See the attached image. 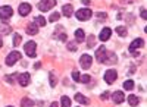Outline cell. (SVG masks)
<instances>
[{
	"instance_id": "cell-32",
	"label": "cell",
	"mask_w": 147,
	"mask_h": 107,
	"mask_svg": "<svg viewBox=\"0 0 147 107\" xmlns=\"http://www.w3.org/2000/svg\"><path fill=\"white\" fill-rule=\"evenodd\" d=\"M97 18L103 21V19H106V18H107V15H106V13H102V12H99V13H97Z\"/></svg>"
},
{
	"instance_id": "cell-18",
	"label": "cell",
	"mask_w": 147,
	"mask_h": 107,
	"mask_svg": "<svg viewBox=\"0 0 147 107\" xmlns=\"http://www.w3.org/2000/svg\"><path fill=\"white\" fill-rule=\"evenodd\" d=\"M32 106H34V101L27 98V97L21 100V107H32Z\"/></svg>"
},
{
	"instance_id": "cell-4",
	"label": "cell",
	"mask_w": 147,
	"mask_h": 107,
	"mask_svg": "<svg viewBox=\"0 0 147 107\" xmlns=\"http://www.w3.org/2000/svg\"><path fill=\"white\" fill-rule=\"evenodd\" d=\"M75 15H77V18H78L80 21H87V19H90V18H91L93 12H91V9L84 7V9H80Z\"/></svg>"
},
{
	"instance_id": "cell-16",
	"label": "cell",
	"mask_w": 147,
	"mask_h": 107,
	"mask_svg": "<svg viewBox=\"0 0 147 107\" xmlns=\"http://www.w3.org/2000/svg\"><path fill=\"white\" fill-rule=\"evenodd\" d=\"M27 32H28L30 35H35L37 32H38V29H37V25H35V23H28Z\"/></svg>"
},
{
	"instance_id": "cell-2",
	"label": "cell",
	"mask_w": 147,
	"mask_h": 107,
	"mask_svg": "<svg viewBox=\"0 0 147 107\" xmlns=\"http://www.w3.org/2000/svg\"><path fill=\"white\" fill-rule=\"evenodd\" d=\"M55 6H56V0H41V2L37 5V7H38L41 12H47Z\"/></svg>"
},
{
	"instance_id": "cell-8",
	"label": "cell",
	"mask_w": 147,
	"mask_h": 107,
	"mask_svg": "<svg viewBox=\"0 0 147 107\" xmlns=\"http://www.w3.org/2000/svg\"><path fill=\"white\" fill-rule=\"evenodd\" d=\"M21 59V53H18V51H12L7 57H6V65L7 66H12V65H15L18 60Z\"/></svg>"
},
{
	"instance_id": "cell-7",
	"label": "cell",
	"mask_w": 147,
	"mask_h": 107,
	"mask_svg": "<svg viewBox=\"0 0 147 107\" xmlns=\"http://www.w3.org/2000/svg\"><path fill=\"white\" fill-rule=\"evenodd\" d=\"M116 76H118V74H116V70L115 69H109V70H106L105 72V81H106V84H113V82L116 81Z\"/></svg>"
},
{
	"instance_id": "cell-6",
	"label": "cell",
	"mask_w": 147,
	"mask_h": 107,
	"mask_svg": "<svg viewBox=\"0 0 147 107\" xmlns=\"http://www.w3.org/2000/svg\"><path fill=\"white\" fill-rule=\"evenodd\" d=\"M106 57H107V51L105 49V45H100L99 49H97V51H96L97 62H99V63H105L106 62Z\"/></svg>"
},
{
	"instance_id": "cell-35",
	"label": "cell",
	"mask_w": 147,
	"mask_h": 107,
	"mask_svg": "<svg viewBox=\"0 0 147 107\" xmlns=\"http://www.w3.org/2000/svg\"><path fill=\"white\" fill-rule=\"evenodd\" d=\"M82 3L84 5H90V0H82Z\"/></svg>"
},
{
	"instance_id": "cell-24",
	"label": "cell",
	"mask_w": 147,
	"mask_h": 107,
	"mask_svg": "<svg viewBox=\"0 0 147 107\" xmlns=\"http://www.w3.org/2000/svg\"><path fill=\"white\" fill-rule=\"evenodd\" d=\"M62 107H71V98L63 96L62 97Z\"/></svg>"
},
{
	"instance_id": "cell-31",
	"label": "cell",
	"mask_w": 147,
	"mask_h": 107,
	"mask_svg": "<svg viewBox=\"0 0 147 107\" xmlns=\"http://www.w3.org/2000/svg\"><path fill=\"white\" fill-rule=\"evenodd\" d=\"M50 85H52V87H55V85H56V78H55V75H53V74H50Z\"/></svg>"
},
{
	"instance_id": "cell-38",
	"label": "cell",
	"mask_w": 147,
	"mask_h": 107,
	"mask_svg": "<svg viewBox=\"0 0 147 107\" xmlns=\"http://www.w3.org/2000/svg\"><path fill=\"white\" fill-rule=\"evenodd\" d=\"M7 107H12V106H7Z\"/></svg>"
},
{
	"instance_id": "cell-23",
	"label": "cell",
	"mask_w": 147,
	"mask_h": 107,
	"mask_svg": "<svg viewBox=\"0 0 147 107\" xmlns=\"http://www.w3.org/2000/svg\"><path fill=\"white\" fill-rule=\"evenodd\" d=\"M124 88H125V90H128V91H129V90H132V88H134V81H131V79L125 81V82H124Z\"/></svg>"
},
{
	"instance_id": "cell-9",
	"label": "cell",
	"mask_w": 147,
	"mask_h": 107,
	"mask_svg": "<svg viewBox=\"0 0 147 107\" xmlns=\"http://www.w3.org/2000/svg\"><path fill=\"white\" fill-rule=\"evenodd\" d=\"M143 45H144V40H143V38H137V40H134V41L129 44L128 50H129L131 53H134L137 49H140V47H143Z\"/></svg>"
},
{
	"instance_id": "cell-5",
	"label": "cell",
	"mask_w": 147,
	"mask_h": 107,
	"mask_svg": "<svg viewBox=\"0 0 147 107\" xmlns=\"http://www.w3.org/2000/svg\"><path fill=\"white\" fill-rule=\"evenodd\" d=\"M80 65H81L82 69H90L91 65H93L91 56H90V54H82V56L80 57Z\"/></svg>"
},
{
	"instance_id": "cell-3",
	"label": "cell",
	"mask_w": 147,
	"mask_h": 107,
	"mask_svg": "<svg viewBox=\"0 0 147 107\" xmlns=\"http://www.w3.org/2000/svg\"><path fill=\"white\" fill-rule=\"evenodd\" d=\"M24 50H25L28 57H35V50H37V44L34 41H28L24 45Z\"/></svg>"
},
{
	"instance_id": "cell-17",
	"label": "cell",
	"mask_w": 147,
	"mask_h": 107,
	"mask_svg": "<svg viewBox=\"0 0 147 107\" xmlns=\"http://www.w3.org/2000/svg\"><path fill=\"white\" fill-rule=\"evenodd\" d=\"M84 38H85V34H84V31H82V29H77V31H75V40H77L78 43H81Z\"/></svg>"
},
{
	"instance_id": "cell-14",
	"label": "cell",
	"mask_w": 147,
	"mask_h": 107,
	"mask_svg": "<svg viewBox=\"0 0 147 107\" xmlns=\"http://www.w3.org/2000/svg\"><path fill=\"white\" fill-rule=\"evenodd\" d=\"M62 13H63L66 18H71V16L74 15V7H72V5H65V6L62 7Z\"/></svg>"
},
{
	"instance_id": "cell-13",
	"label": "cell",
	"mask_w": 147,
	"mask_h": 107,
	"mask_svg": "<svg viewBox=\"0 0 147 107\" xmlns=\"http://www.w3.org/2000/svg\"><path fill=\"white\" fill-rule=\"evenodd\" d=\"M31 12V5L30 3H21L19 6V15L21 16H27Z\"/></svg>"
},
{
	"instance_id": "cell-11",
	"label": "cell",
	"mask_w": 147,
	"mask_h": 107,
	"mask_svg": "<svg viewBox=\"0 0 147 107\" xmlns=\"http://www.w3.org/2000/svg\"><path fill=\"white\" fill-rule=\"evenodd\" d=\"M30 81H31V76H30L28 72L19 75V79H18V82H19V85H21V87H27V85L30 84Z\"/></svg>"
},
{
	"instance_id": "cell-19",
	"label": "cell",
	"mask_w": 147,
	"mask_h": 107,
	"mask_svg": "<svg viewBox=\"0 0 147 107\" xmlns=\"http://www.w3.org/2000/svg\"><path fill=\"white\" fill-rule=\"evenodd\" d=\"M34 23H35L37 27H46V19L43 16H37L35 21H34Z\"/></svg>"
},
{
	"instance_id": "cell-33",
	"label": "cell",
	"mask_w": 147,
	"mask_h": 107,
	"mask_svg": "<svg viewBox=\"0 0 147 107\" xmlns=\"http://www.w3.org/2000/svg\"><path fill=\"white\" fill-rule=\"evenodd\" d=\"M140 15H141V18H143V19H146V18H147V16H146V9H144V7H141Z\"/></svg>"
},
{
	"instance_id": "cell-1",
	"label": "cell",
	"mask_w": 147,
	"mask_h": 107,
	"mask_svg": "<svg viewBox=\"0 0 147 107\" xmlns=\"http://www.w3.org/2000/svg\"><path fill=\"white\" fill-rule=\"evenodd\" d=\"M13 15V10H12L10 6H3V7H0V21L2 22H6L9 21V18Z\"/></svg>"
},
{
	"instance_id": "cell-15",
	"label": "cell",
	"mask_w": 147,
	"mask_h": 107,
	"mask_svg": "<svg viewBox=\"0 0 147 107\" xmlns=\"http://www.w3.org/2000/svg\"><path fill=\"white\" fill-rule=\"evenodd\" d=\"M75 100H77L80 104H88V101H90L87 97H84L82 94H80V92H78V94H75Z\"/></svg>"
},
{
	"instance_id": "cell-34",
	"label": "cell",
	"mask_w": 147,
	"mask_h": 107,
	"mask_svg": "<svg viewBox=\"0 0 147 107\" xmlns=\"http://www.w3.org/2000/svg\"><path fill=\"white\" fill-rule=\"evenodd\" d=\"M107 96H109V92H105V94H102V97H100V98H102V100H106Z\"/></svg>"
},
{
	"instance_id": "cell-27",
	"label": "cell",
	"mask_w": 147,
	"mask_h": 107,
	"mask_svg": "<svg viewBox=\"0 0 147 107\" xmlns=\"http://www.w3.org/2000/svg\"><path fill=\"white\" fill-rule=\"evenodd\" d=\"M90 79H91V76H90V75H82V76H80V82H84V84L90 82Z\"/></svg>"
},
{
	"instance_id": "cell-21",
	"label": "cell",
	"mask_w": 147,
	"mask_h": 107,
	"mask_svg": "<svg viewBox=\"0 0 147 107\" xmlns=\"http://www.w3.org/2000/svg\"><path fill=\"white\" fill-rule=\"evenodd\" d=\"M115 31L118 32V35H121V37H125L127 35V28L125 27H118Z\"/></svg>"
},
{
	"instance_id": "cell-36",
	"label": "cell",
	"mask_w": 147,
	"mask_h": 107,
	"mask_svg": "<svg viewBox=\"0 0 147 107\" xmlns=\"http://www.w3.org/2000/svg\"><path fill=\"white\" fill-rule=\"evenodd\" d=\"M50 107H57V104H56V103H53V104H52Z\"/></svg>"
},
{
	"instance_id": "cell-37",
	"label": "cell",
	"mask_w": 147,
	"mask_h": 107,
	"mask_svg": "<svg viewBox=\"0 0 147 107\" xmlns=\"http://www.w3.org/2000/svg\"><path fill=\"white\" fill-rule=\"evenodd\" d=\"M3 45V43H2V40H0V47H2Z\"/></svg>"
},
{
	"instance_id": "cell-12",
	"label": "cell",
	"mask_w": 147,
	"mask_h": 107,
	"mask_svg": "<svg viewBox=\"0 0 147 107\" xmlns=\"http://www.w3.org/2000/svg\"><path fill=\"white\" fill-rule=\"evenodd\" d=\"M110 35H112V29H110V28H103L100 35H99V40L100 41H107L110 38Z\"/></svg>"
},
{
	"instance_id": "cell-10",
	"label": "cell",
	"mask_w": 147,
	"mask_h": 107,
	"mask_svg": "<svg viewBox=\"0 0 147 107\" xmlns=\"http://www.w3.org/2000/svg\"><path fill=\"white\" fill-rule=\"evenodd\" d=\"M112 100H113L116 104L124 103V101H125V94L122 92V91H115V92L112 94Z\"/></svg>"
},
{
	"instance_id": "cell-25",
	"label": "cell",
	"mask_w": 147,
	"mask_h": 107,
	"mask_svg": "<svg viewBox=\"0 0 147 107\" xmlns=\"http://www.w3.org/2000/svg\"><path fill=\"white\" fill-rule=\"evenodd\" d=\"M59 18H60V13L59 12H55V13H52V16H50V22H56V21H59Z\"/></svg>"
},
{
	"instance_id": "cell-26",
	"label": "cell",
	"mask_w": 147,
	"mask_h": 107,
	"mask_svg": "<svg viewBox=\"0 0 147 107\" xmlns=\"http://www.w3.org/2000/svg\"><path fill=\"white\" fill-rule=\"evenodd\" d=\"M10 31H12L10 27H6V25H2V27H0V32H2V34H9Z\"/></svg>"
},
{
	"instance_id": "cell-29",
	"label": "cell",
	"mask_w": 147,
	"mask_h": 107,
	"mask_svg": "<svg viewBox=\"0 0 147 107\" xmlns=\"http://www.w3.org/2000/svg\"><path fill=\"white\" fill-rule=\"evenodd\" d=\"M68 49H69L71 51H75V50H77V44H75V43H68Z\"/></svg>"
},
{
	"instance_id": "cell-22",
	"label": "cell",
	"mask_w": 147,
	"mask_h": 107,
	"mask_svg": "<svg viewBox=\"0 0 147 107\" xmlns=\"http://www.w3.org/2000/svg\"><path fill=\"white\" fill-rule=\"evenodd\" d=\"M21 41H22L21 34H15V35H13V45H15V47H18V45L21 44Z\"/></svg>"
},
{
	"instance_id": "cell-20",
	"label": "cell",
	"mask_w": 147,
	"mask_h": 107,
	"mask_svg": "<svg viewBox=\"0 0 147 107\" xmlns=\"http://www.w3.org/2000/svg\"><path fill=\"white\" fill-rule=\"evenodd\" d=\"M128 103L134 107V106H138L140 100H138V97H136V96H129V97H128Z\"/></svg>"
},
{
	"instance_id": "cell-28",
	"label": "cell",
	"mask_w": 147,
	"mask_h": 107,
	"mask_svg": "<svg viewBox=\"0 0 147 107\" xmlns=\"http://www.w3.org/2000/svg\"><path fill=\"white\" fill-rule=\"evenodd\" d=\"M94 40H96V38H94V35H90V37H88V43H87V45H88V47H94V44H96V43H94Z\"/></svg>"
},
{
	"instance_id": "cell-30",
	"label": "cell",
	"mask_w": 147,
	"mask_h": 107,
	"mask_svg": "<svg viewBox=\"0 0 147 107\" xmlns=\"http://www.w3.org/2000/svg\"><path fill=\"white\" fill-rule=\"evenodd\" d=\"M72 78H74V81L80 82V74L77 72V70H74V72H72Z\"/></svg>"
}]
</instances>
